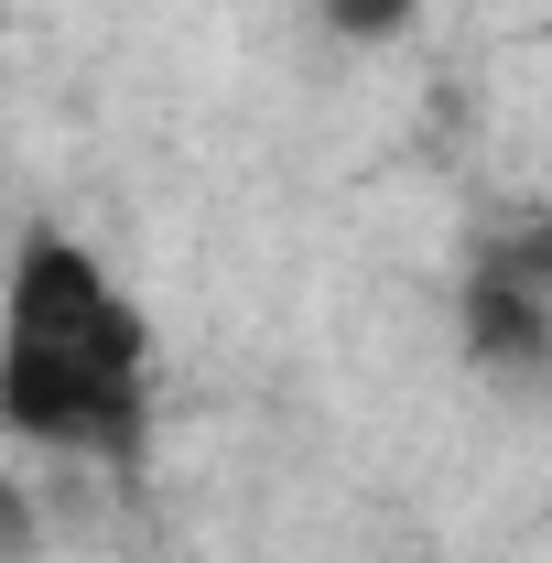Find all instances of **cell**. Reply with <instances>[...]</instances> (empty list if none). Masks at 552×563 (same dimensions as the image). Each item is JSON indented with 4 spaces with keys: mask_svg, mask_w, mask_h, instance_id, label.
Segmentation results:
<instances>
[{
    "mask_svg": "<svg viewBox=\"0 0 552 563\" xmlns=\"http://www.w3.org/2000/svg\"><path fill=\"white\" fill-rule=\"evenodd\" d=\"M0 433L131 466L152 433V336L76 239H22L0 292Z\"/></svg>",
    "mask_w": 552,
    "mask_h": 563,
    "instance_id": "obj_1",
    "label": "cell"
},
{
    "mask_svg": "<svg viewBox=\"0 0 552 563\" xmlns=\"http://www.w3.org/2000/svg\"><path fill=\"white\" fill-rule=\"evenodd\" d=\"M455 336H466V357L477 368H498V379H542L552 357V292H531V282L509 272H466V292H455Z\"/></svg>",
    "mask_w": 552,
    "mask_h": 563,
    "instance_id": "obj_2",
    "label": "cell"
},
{
    "mask_svg": "<svg viewBox=\"0 0 552 563\" xmlns=\"http://www.w3.org/2000/svg\"><path fill=\"white\" fill-rule=\"evenodd\" d=\"M422 0H325V22H336L346 44H390V33H412Z\"/></svg>",
    "mask_w": 552,
    "mask_h": 563,
    "instance_id": "obj_3",
    "label": "cell"
},
{
    "mask_svg": "<svg viewBox=\"0 0 552 563\" xmlns=\"http://www.w3.org/2000/svg\"><path fill=\"white\" fill-rule=\"evenodd\" d=\"M33 542H44V531H33V498H22L11 477H0V563H22Z\"/></svg>",
    "mask_w": 552,
    "mask_h": 563,
    "instance_id": "obj_4",
    "label": "cell"
}]
</instances>
